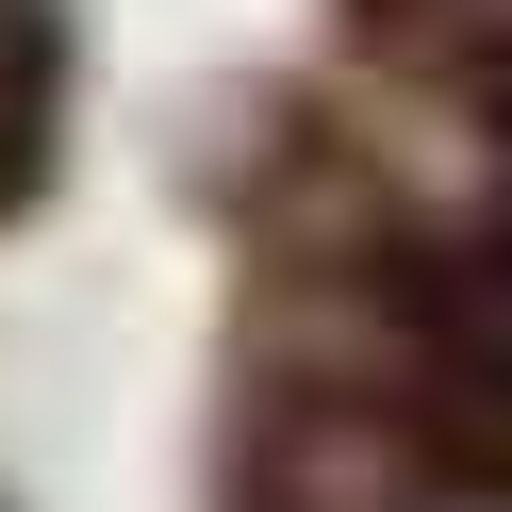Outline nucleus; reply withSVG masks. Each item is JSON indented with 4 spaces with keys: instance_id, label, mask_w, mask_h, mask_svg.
I'll return each instance as SVG.
<instances>
[{
    "instance_id": "obj_4",
    "label": "nucleus",
    "mask_w": 512,
    "mask_h": 512,
    "mask_svg": "<svg viewBox=\"0 0 512 512\" xmlns=\"http://www.w3.org/2000/svg\"><path fill=\"white\" fill-rule=\"evenodd\" d=\"M331 34L364 50L380 83H479V67H496V50H479L496 0H331Z\"/></svg>"
},
{
    "instance_id": "obj_2",
    "label": "nucleus",
    "mask_w": 512,
    "mask_h": 512,
    "mask_svg": "<svg viewBox=\"0 0 512 512\" xmlns=\"http://www.w3.org/2000/svg\"><path fill=\"white\" fill-rule=\"evenodd\" d=\"M479 116H496V199H479L463 232L413 265V314H397V347L446 380V397L512 413V67H479Z\"/></svg>"
},
{
    "instance_id": "obj_1",
    "label": "nucleus",
    "mask_w": 512,
    "mask_h": 512,
    "mask_svg": "<svg viewBox=\"0 0 512 512\" xmlns=\"http://www.w3.org/2000/svg\"><path fill=\"white\" fill-rule=\"evenodd\" d=\"M215 512H512V446L430 364H248Z\"/></svg>"
},
{
    "instance_id": "obj_3",
    "label": "nucleus",
    "mask_w": 512,
    "mask_h": 512,
    "mask_svg": "<svg viewBox=\"0 0 512 512\" xmlns=\"http://www.w3.org/2000/svg\"><path fill=\"white\" fill-rule=\"evenodd\" d=\"M67 100H83L67 0H0V232L50 199V166H67Z\"/></svg>"
}]
</instances>
